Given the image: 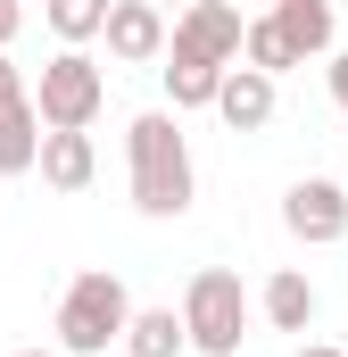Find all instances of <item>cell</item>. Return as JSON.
Instances as JSON below:
<instances>
[{"instance_id": "obj_9", "label": "cell", "mask_w": 348, "mask_h": 357, "mask_svg": "<svg viewBox=\"0 0 348 357\" xmlns=\"http://www.w3.org/2000/svg\"><path fill=\"white\" fill-rule=\"evenodd\" d=\"M100 175V150H91L84 125H58V133H42V183L50 191H84Z\"/></svg>"}, {"instance_id": "obj_12", "label": "cell", "mask_w": 348, "mask_h": 357, "mask_svg": "<svg viewBox=\"0 0 348 357\" xmlns=\"http://www.w3.org/2000/svg\"><path fill=\"white\" fill-rule=\"evenodd\" d=\"M125 349H133V357H182V349H191V324H182L174 307H133Z\"/></svg>"}, {"instance_id": "obj_11", "label": "cell", "mask_w": 348, "mask_h": 357, "mask_svg": "<svg viewBox=\"0 0 348 357\" xmlns=\"http://www.w3.org/2000/svg\"><path fill=\"white\" fill-rule=\"evenodd\" d=\"M258 307H265V324H274V333H307V324H315V282H307L299 266H282V274H265Z\"/></svg>"}, {"instance_id": "obj_7", "label": "cell", "mask_w": 348, "mask_h": 357, "mask_svg": "<svg viewBox=\"0 0 348 357\" xmlns=\"http://www.w3.org/2000/svg\"><path fill=\"white\" fill-rule=\"evenodd\" d=\"M100 42H108V59H125V67H150V59H166V42H174V33H166V8H158V0H116Z\"/></svg>"}, {"instance_id": "obj_23", "label": "cell", "mask_w": 348, "mask_h": 357, "mask_svg": "<svg viewBox=\"0 0 348 357\" xmlns=\"http://www.w3.org/2000/svg\"><path fill=\"white\" fill-rule=\"evenodd\" d=\"M158 8H166V0H158Z\"/></svg>"}, {"instance_id": "obj_3", "label": "cell", "mask_w": 348, "mask_h": 357, "mask_svg": "<svg viewBox=\"0 0 348 357\" xmlns=\"http://www.w3.org/2000/svg\"><path fill=\"white\" fill-rule=\"evenodd\" d=\"M182 324H191V349L199 357H241V333H249V291L232 266H199L191 291H182Z\"/></svg>"}, {"instance_id": "obj_1", "label": "cell", "mask_w": 348, "mask_h": 357, "mask_svg": "<svg viewBox=\"0 0 348 357\" xmlns=\"http://www.w3.org/2000/svg\"><path fill=\"white\" fill-rule=\"evenodd\" d=\"M125 175H133V208L141 216H182L191 208V142H182V125H174L166 108H150V116H133L125 125Z\"/></svg>"}, {"instance_id": "obj_22", "label": "cell", "mask_w": 348, "mask_h": 357, "mask_svg": "<svg viewBox=\"0 0 348 357\" xmlns=\"http://www.w3.org/2000/svg\"><path fill=\"white\" fill-rule=\"evenodd\" d=\"M108 357H133V349H108Z\"/></svg>"}, {"instance_id": "obj_19", "label": "cell", "mask_w": 348, "mask_h": 357, "mask_svg": "<svg viewBox=\"0 0 348 357\" xmlns=\"http://www.w3.org/2000/svg\"><path fill=\"white\" fill-rule=\"evenodd\" d=\"M332 100H340V108H348V50H340V59H332Z\"/></svg>"}, {"instance_id": "obj_18", "label": "cell", "mask_w": 348, "mask_h": 357, "mask_svg": "<svg viewBox=\"0 0 348 357\" xmlns=\"http://www.w3.org/2000/svg\"><path fill=\"white\" fill-rule=\"evenodd\" d=\"M17 25H25V0H0V50L17 42Z\"/></svg>"}, {"instance_id": "obj_2", "label": "cell", "mask_w": 348, "mask_h": 357, "mask_svg": "<svg viewBox=\"0 0 348 357\" xmlns=\"http://www.w3.org/2000/svg\"><path fill=\"white\" fill-rule=\"evenodd\" d=\"M125 333H133V291L108 266L75 274L67 299H58V349L67 357H108V349H125Z\"/></svg>"}, {"instance_id": "obj_13", "label": "cell", "mask_w": 348, "mask_h": 357, "mask_svg": "<svg viewBox=\"0 0 348 357\" xmlns=\"http://www.w3.org/2000/svg\"><path fill=\"white\" fill-rule=\"evenodd\" d=\"M274 25L290 33V50H299V59L332 50V0H274Z\"/></svg>"}, {"instance_id": "obj_17", "label": "cell", "mask_w": 348, "mask_h": 357, "mask_svg": "<svg viewBox=\"0 0 348 357\" xmlns=\"http://www.w3.org/2000/svg\"><path fill=\"white\" fill-rule=\"evenodd\" d=\"M0 100H33V91H25V67H17L8 50H0Z\"/></svg>"}, {"instance_id": "obj_6", "label": "cell", "mask_w": 348, "mask_h": 357, "mask_svg": "<svg viewBox=\"0 0 348 357\" xmlns=\"http://www.w3.org/2000/svg\"><path fill=\"white\" fill-rule=\"evenodd\" d=\"M282 225H290V241H307V250H332V241H348V183L299 175L290 191H282Z\"/></svg>"}, {"instance_id": "obj_15", "label": "cell", "mask_w": 348, "mask_h": 357, "mask_svg": "<svg viewBox=\"0 0 348 357\" xmlns=\"http://www.w3.org/2000/svg\"><path fill=\"white\" fill-rule=\"evenodd\" d=\"M42 8H50V33H58L67 50H84V42L108 33V8H116V0H42Z\"/></svg>"}, {"instance_id": "obj_4", "label": "cell", "mask_w": 348, "mask_h": 357, "mask_svg": "<svg viewBox=\"0 0 348 357\" xmlns=\"http://www.w3.org/2000/svg\"><path fill=\"white\" fill-rule=\"evenodd\" d=\"M100 100H108V75H100L91 50H58V59L42 67V91H33V108H42L50 133H58V125H84V133H91Z\"/></svg>"}, {"instance_id": "obj_14", "label": "cell", "mask_w": 348, "mask_h": 357, "mask_svg": "<svg viewBox=\"0 0 348 357\" xmlns=\"http://www.w3.org/2000/svg\"><path fill=\"white\" fill-rule=\"evenodd\" d=\"M224 75H232V67H207V59H174V50H166V91H174V108H216Z\"/></svg>"}, {"instance_id": "obj_20", "label": "cell", "mask_w": 348, "mask_h": 357, "mask_svg": "<svg viewBox=\"0 0 348 357\" xmlns=\"http://www.w3.org/2000/svg\"><path fill=\"white\" fill-rule=\"evenodd\" d=\"M299 357H348V349H324V341H307V349H299Z\"/></svg>"}, {"instance_id": "obj_8", "label": "cell", "mask_w": 348, "mask_h": 357, "mask_svg": "<svg viewBox=\"0 0 348 357\" xmlns=\"http://www.w3.org/2000/svg\"><path fill=\"white\" fill-rule=\"evenodd\" d=\"M274 84H282V75H265V67H232L224 91H216V116H224L232 133H265V125H274Z\"/></svg>"}, {"instance_id": "obj_16", "label": "cell", "mask_w": 348, "mask_h": 357, "mask_svg": "<svg viewBox=\"0 0 348 357\" xmlns=\"http://www.w3.org/2000/svg\"><path fill=\"white\" fill-rule=\"evenodd\" d=\"M241 59H249V67H265V75H290V67H299L290 33H282L274 17H249V42H241Z\"/></svg>"}, {"instance_id": "obj_21", "label": "cell", "mask_w": 348, "mask_h": 357, "mask_svg": "<svg viewBox=\"0 0 348 357\" xmlns=\"http://www.w3.org/2000/svg\"><path fill=\"white\" fill-rule=\"evenodd\" d=\"M17 357H67V349H17Z\"/></svg>"}, {"instance_id": "obj_10", "label": "cell", "mask_w": 348, "mask_h": 357, "mask_svg": "<svg viewBox=\"0 0 348 357\" xmlns=\"http://www.w3.org/2000/svg\"><path fill=\"white\" fill-rule=\"evenodd\" d=\"M42 108L33 100H0V175H25V167H42Z\"/></svg>"}, {"instance_id": "obj_5", "label": "cell", "mask_w": 348, "mask_h": 357, "mask_svg": "<svg viewBox=\"0 0 348 357\" xmlns=\"http://www.w3.org/2000/svg\"><path fill=\"white\" fill-rule=\"evenodd\" d=\"M241 42H249V25H241V8L232 0H182V17H174V59H207V67H232L241 59Z\"/></svg>"}]
</instances>
